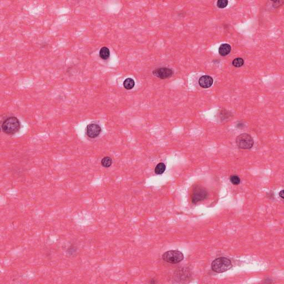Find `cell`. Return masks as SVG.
Segmentation results:
<instances>
[{"label": "cell", "mask_w": 284, "mask_h": 284, "mask_svg": "<svg viewBox=\"0 0 284 284\" xmlns=\"http://www.w3.org/2000/svg\"><path fill=\"white\" fill-rule=\"evenodd\" d=\"M112 159L110 156H105L101 160V164L104 168H109L112 164Z\"/></svg>", "instance_id": "obj_12"}, {"label": "cell", "mask_w": 284, "mask_h": 284, "mask_svg": "<svg viewBox=\"0 0 284 284\" xmlns=\"http://www.w3.org/2000/svg\"><path fill=\"white\" fill-rule=\"evenodd\" d=\"M236 143L239 148L243 149H249L253 147L254 142L253 138L250 135L247 133H243L236 137Z\"/></svg>", "instance_id": "obj_4"}, {"label": "cell", "mask_w": 284, "mask_h": 284, "mask_svg": "<svg viewBox=\"0 0 284 284\" xmlns=\"http://www.w3.org/2000/svg\"><path fill=\"white\" fill-rule=\"evenodd\" d=\"M153 75L156 77L165 80L171 78L174 74L173 70L171 68L167 67L158 68L153 70L152 72Z\"/></svg>", "instance_id": "obj_7"}, {"label": "cell", "mask_w": 284, "mask_h": 284, "mask_svg": "<svg viewBox=\"0 0 284 284\" xmlns=\"http://www.w3.org/2000/svg\"><path fill=\"white\" fill-rule=\"evenodd\" d=\"M279 196L281 197V199H284V190H282L280 192H279Z\"/></svg>", "instance_id": "obj_19"}, {"label": "cell", "mask_w": 284, "mask_h": 284, "mask_svg": "<svg viewBox=\"0 0 284 284\" xmlns=\"http://www.w3.org/2000/svg\"><path fill=\"white\" fill-rule=\"evenodd\" d=\"M208 192L204 188L201 186H196L192 192V202L193 204H196L207 198Z\"/></svg>", "instance_id": "obj_5"}, {"label": "cell", "mask_w": 284, "mask_h": 284, "mask_svg": "<svg viewBox=\"0 0 284 284\" xmlns=\"http://www.w3.org/2000/svg\"><path fill=\"white\" fill-rule=\"evenodd\" d=\"M1 128L3 133L6 135H15L20 130L21 123L17 117H9L3 120Z\"/></svg>", "instance_id": "obj_1"}, {"label": "cell", "mask_w": 284, "mask_h": 284, "mask_svg": "<svg viewBox=\"0 0 284 284\" xmlns=\"http://www.w3.org/2000/svg\"><path fill=\"white\" fill-rule=\"evenodd\" d=\"M183 253L178 250H170L165 252L162 255V258L167 263L175 264L180 263L184 259Z\"/></svg>", "instance_id": "obj_3"}, {"label": "cell", "mask_w": 284, "mask_h": 284, "mask_svg": "<svg viewBox=\"0 0 284 284\" xmlns=\"http://www.w3.org/2000/svg\"><path fill=\"white\" fill-rule=\"evenodd\" d=\"M228 4V1L227 0H218L217 1V6L219 9L225 8Z\"/></svg>", "instance_id": "obj_16"}, {"label": "cell", "mask_w": 284, "mask_h": 284, "mask_svg": "<svg viewBox=\"0 0 284 284\" xmlns=\"http://www.w3.org/2000/svg\"><path fill=\"white\" fill-rule=\"evenodd\" d=\"M232 51V47L228 43H223L219 48V53L221 56L228 55Z\"/></svg>", "instance_id": "obj_9"}, {"label": "cell", "mask_w": 284, "mask_h": 284, "mask_svg": "<svg viewBox=\"0 0 284 284\" xmlns=\"http://www.w3.org/2000/svg\"><path fill=\"white\" fill-rule=\"evenodd\" d=\"M214 82L213 78L208 75H204L201 77L199 80V86L203 88H208L213 85Z\"/></svg>", "instance_id": "obj_8"}, {"label": "cell", "mask_w": 284, "mask_h": 284, "mask_svg": "<svg viewBox=\"0 0 284 284\" xmlns=\"http://www.w3.org/2000/svg\"><path fill=\"white\" fill-rule=\"evenodd\" d=\"M102 128L97 123H92L87 126L86 133L87 135L90 138L94 139L98 137L101 134Z\"/></svg>", "instance_id": "obj_6"}, {"label": "cell", "mask_w": 284, "mask_h": 284, "mask_svg": "<svg viewBox=\"0 0 284 284\" xmlns=\"http://www.w3.org/2000/svg\"><path fill=\"white\" fill-rule=\"evenodd\" d=\"M211 269L217 273H221L229 270L232 268L231 261L225 257H221L214 260L211 263Z\"/></svg>", "instance_id": "obj_2"}, {"label": "cell", "mask_w": 284, "mask_h": 284, "mask_svg": "<svg viewBox=\"0 0 284 284\" xmlns=\"http://www.w3.org/2000/svg\"><path fill=\"white\" fill-rule=\"evenodd\" d=\"M165 169H166V166L164 164V163H160L159 164H158L156 167L155 171H154L155 173L158 175L162 174L165 171Z\"/></svg>", "instance_id": "obj_13"}, {"label": "cell", "mask_w": 284, "mask_h": 284, "mask_svg": "<svg viewBox=\"0 0 284 284\" xmlns=\"http://www.w3.org/2000/svg\"><path fill=\"white\" fill-rule=\"evenodd\" d=\"M135 82L133 79L131 78H126L124 82H123V86L127 90H130L135 87Z\"/></svg>", "instance_id": "obj_11"}, {"label": "cell", "mask_w": 284, "mask_h": 284, "mask_svg": "<svg viewBox=\"0 0 284 284\" xmlns=\"http://www.w3.org/2000/svg\"><path fill=\"white\" fill-rule=\"evenodd\" d=\"M272 6L274 8H278L280 6L282 3H284V1H273L272 2Z\"/></svg>", "instance_id": "obj_17"}, {"label": "cell", "mask_w": 284, "mask_h": 284, "mask_svg": "<svg viewBox=\"0 0 284 284\" xmlns=\"http://www.w3.org/2000/svg\"><path fill=\"white\" fill-rule=\"evenodd\" d=\"M99 55L102 59L106 60L110 57V51L107 47H103L100 49Z\"/></svg>", "instance_id": "obj_10"}, {"label": "cell", "mask_w": 284, "mask_h": 284, "mask_svg": "<svg viewBox=\"0 0 284 284\" xmlns=\"http://www.w3.org/2000/svg\"><path fill=\"white\" fill-rule=\"evenodd\" d=\"M76 249H75V247H73L72 246H70V247H68V253L70 254H72V253H74L76 251Z\"/></svg>", "instance_id": "obj_18"}, {"label": "cell", "mask_w": 284, "mask_h": 284, "mask_svg": "<svg viewBox=\"0 0 284 284\" xmlns=\"http://www.w3.org/2000/svg\"><path fill=\"white\" fill-rule=\"evenodd\" d=\"M244 64V60L240 57L235 58L232 62V66L236 68L241 67Z\"/></svg>", "instance_id": "obj_14"}, {"label": "cell", "mask_w": 284, "mask_h": 284, "mask_svg": "<svg viewBox=\"0 0 284 284\" xmlns=\"http://www.w3.org/2000/svg\"><path fill=\"white\" fill-rule=\"evenodd\" d=\"M230 180L231 183L232 184L235 185H239V184L240 183V182H241L240 177L238 175H232L230 178Z\"/></svg>", "instance_id": "obj_15"}]
</instances>
